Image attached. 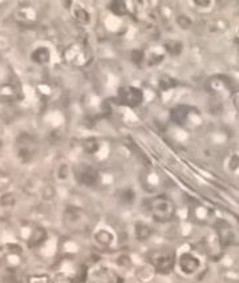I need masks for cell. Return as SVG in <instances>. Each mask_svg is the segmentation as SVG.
I'll list each match as a JSON object with an SVG mask.
<instances>
[{
    "instance_id": "6da1fadb",
    "label": "cell",
    "mask_w": 239,
    "mask_h": 283,
    "mask_svg": "<svg viewBox=\"0 0 239 283\" xmlns=\"http://www.w3.org/2000/svg\"><path fill=\"white\" fill-rule=\"evenodd\" d=\"M203 116L195 106L177 105L171 109V120L183 129H198L203 124Z\"/></svg>"
},
{
    "instance_id": "7a4b0ae2",
    "label": "cell",
    "mask_w": 239,
    "mask_h": 283,
    "mask_svg": "<svg viewBox=\"0 0 239 283\" xmlns=\"http://www.w3.org/2000/svg\"><path fill=\"white\" fill-rule=\"evenodd\" d=\"M150 215L158 222H169L174 218L175 205L166 196H157L150 198L148 202Z\"/></svg>"
},
{
    "instance_id": "3957f363",
    "label": "cell",
    "mask_w": 239,
    "mask_h": 283,
    "mask_svg": "<svg viewBox=\"0 0 239 283\" xmlns=\"http://www.w3.org/2000/svg\"><path fill=\"white\" fill-rule=\"evenodd\" d=\"M117 97L122 105L137 108L144 102L145 94L141 88L134 87V85H124V87L118 88Z\"/></svg>"
},
{
    "instance_id": "277c9868",
    "label": "cell",
    "mask_w": 239,
    "mask_h": 283,
    "mask_svg": "<svg viewBox=\"0 0 239 283\" xmlns=\"http://www.w3.org/2000/svg\"><path fill=\"white\" fill-rule=\"evenodd\" d=\"M73 174L77 178L80 184L85 186H96L101 181V174L95 166L89 165V164H79V165L73 169Z\"/></svg>"
},
{
    "instance_id": "5b68a950",
    "label": "cell",
    "mask_w": 239,
    "mask_h": 283,
    "mask_svg": "<svg viewBox=\"0 0 239 283\" xmlns=\"http://www.w3.org/2000/svg\"><path fill=\"white\" fill-rule=\"evenodd\" d=\"M175 257L170 251H156L150 255V266L161 274H167L174 267Z\"/></svg>"
},
{
    "instance_id": "8992f818",
    "label": "cell",
    "mask_w": 239,
    "mask_h": 283,
    "mask_svg": "<svg viewBox=\"0 0 239 283\" xmlns=\"http://www.w3.org/2000/svg\"><path fill=\"white\" fill-rule=\"evenodd\" d=\"M14 16L18 23L23 24V26H32L38 22L39 12L38 10L30 3L20 4L19 7L16 8L14 12Z\"/></svg>"
},
{
    "instance_id": "52a82bcc",
    "label": "cell",
    "mask_w": 239,
    "mask_h": 283,
    "mask_svg": "<svg viewBox=\"0 0 239 283\" xmlns=\"http://www.w3.org/2000/svg\"><path fill=\"white\" fill-rule=\"evenodd\" d=\"M179 271L185 275H193L201 268V259L193 253H182L177 259Z\"/></svg>"
},
{
    "instance_id": "ba28073f",
    "label": "cell",
    "mask_w": 239,
    "mask_h": 283,
    "mask_svg": "<svg viewBox=\"0 0 239 283\" xmlns=\"http://www.w3.org/2000/svg\"><path fill=\"white\" fill-rule=\"evenodd\" d=\"M64 223L71 229H80L83 227L87 222V215H85V212L81 210L80 208H75V206H71L64 212Z\"/></svg>"
},
{
    "instance_id": "9c48e42d",
    "label": "cell",
    "mask_w": 239,
    "mask_h": 283,
    "mask_svg": "<svg viewBox=\"0 0 239 283\" xmlns=\"http://www.w3.org/2000/svg\"><path fill=\"white\" fill-rule=\"evenodd\" d=\"M30 59L36 65H48L52 61V49L47 44H39L32 48Z\"/></svg>"
},
{
    "instance_id": "30bf717a",
    "label": "cell",
    "mask_w": 239,
    "mask_h": 283,
    "mask_svg": "<svg viewBox=\"0 0 239 283\" xmlns=\"http://www.w3.org/2000/svg\"><path fill=\"white\" fill-rule=\"evenodd\" d=\"M69 12H71L73 20L81 26H89L92 23V14L81 3H77V2L72 3V8L69 10Z\"/></svg>"
},
{
    "instance_id": "8fae6325",
    "label": "cell",
    "mask_w": 239,
    "mask_h": 283,
    "mask_svg": "<svg viewBox=\"0 0 239 283\" xmlns=\"http://www.w3.org/2000/svg\"><path fill=\"white\" fill-rule=\"evenodd\" d=\"M20 96V87L11 80L0 83V98L7 100V101H14Z\"/></svg>"
},
{
    "instance_id": "7c38bea8",
    "label": "cell",
    "mask_w": 239,
    "mask_h": 283,
    "mask_svg": "<svg viewBox=\"0 0 239 283\" xmlns=\"http://www.w3.org/2000/svg\"><path fill=\"white\" fill-rule=\"evenodd\" d=\"M65 60L71 63L73 65H83L84 60H85V55H84V51H81L79 46H69L68 48L65 49Z\"/></svg>"
},
{
    "instance_id": "4fadbf2b",
    "label": "cell",
    "mask_w": 239,
    "mask_h": 283,
    "mask_svg": "<svg viewBox=\"0 0 239 283\" xmlns=\"http://www.w3.org/2000/svg\"><path fill=\"white\" fill-rule=\"evenodd\" d=\"M93 239L97 245L103 246V247H109V246L113 245L114 234L108 229H99L97 231H95Z\"/></svg>"
},
{
    "instance_id": "5bb4252c",
    "label": "cell",
    "mask_w": 239,
    "mask_h": 283,
    "mask_svg": "<svg viewBox=\"0 0 239 283\" xmlns=\"http://www.w3.org/2000/svg\"><path fill=\"white\" fill-rule=\"evenodd\" d=\"M47 238H48V234H47V230L44 227H35L34 230L31 231L30 238H28V246L30 247H38L47 241Z\"/></svg>"
},
{
    "instance_id": "9a60e30c",
    "label": "cell",
    "mask_w": 239,
    "mask_h": 283,
    "mask_svg": "<svg viewBox=\"0 0 239 283\" xmlns=\"http://www.w3.org/2000/svg\"><path fill=\"white\" fill-rule=\"evenodd\" d=\"M165 56H166V53H165L162 47L161 48L159 47H153L148 53H145V61L150 67H154V65H158L159 63H162Z\"/></svg>"
},
{
    "instance_id": "2e32d148",
    "label": "cell",
    "mask_w": 239,
    "mask_h": 283,
    "mask_svg": "<svg viewBox=\"0 0 239 283\" xmlns=\"http://www.w3.org/2000/svg\"><path fill=\"white\" fill-rule=\"evenodd\" d=\"M163 51L166 55H170V56H179L181 53L183 52V43L181 40H167L165 44H163Z\"/></svg>"
},
{
    "instance_id": "e0dca14e",
    "label": "cell",
    "mask_w": 239,
    "mask_h": 283,
    "mask_svg": "<svg viewBox=\"0 0 239 283\" xmlns=\"http://www.w3.org/2000/svg\"><path fill=\"white\" fill-rule=\"evenodd\" d=\"M152 234V229L144 222L136 223V237L138 241H146Z\"/></svg>"
},
{
    "instance_id": "ac0fdd59",
    "label": "cell",
    "mask_w": 239,
    "mask_h": 283,
    "mask_svg": "<svg viewBox=\"0 0 239 283\" xmlns=\"http://www.w3.org/2000/svg\"><path fill=\"white\" fill-rule=\"evenodd\" d=\"M118 197H120V201L124 202V204H132L134 198H136V193H134L133 189L125 188L118 190Z\"/></svg>"
},
{
    "instance_id": "d6986e66",
    "label": "cell",
    "mask_w": 239,
    "mask_h": 283,
    "mask_svg": "<svg viewBox=\"0 0 239 283\" xmlns=\"http://www.w3.org/2000/svg\"><path fill=\"white\" fill-rule=\"evenodd\" d=\"M71 173H72V169H71V166H69L68 163H61L56 170V176L60 181L67 180V178L71 176Z\"/></svg>"
},
{
    "instance_id": "ffe728a7",
    "label": "cell",
    "mask_w": 239,
    "mask_h": 283,
    "mask_svg": "<svg viewBox=\"0 0 239 283\" xmlns=\"http://www.w3.org/2000/svg\"><path fill=\"white\" fill-rule=\"evenodd\" d=\"M15 204H16V198L14 193L6 192L0 196V205H2L3 208H11V206H14Z\"/></svg>"
},
{
    "instance_id": "44dd1931",
    "label": "cell",
    "mask_w": 239,
    "mask_h": 283,
    "mask_svg": "<svg viewBox=\"0 0 239 283\" xmlns=\"http://www.w3.org/2000/svg\"><path fill=\"white\" fill-rule=\"evenodd\" d=\"M175 23H177V26L181 28V30L186 31L189 30L190 27H191V24H193V20L190 19L189 16L183 15V14H181V15L177 16V19H175Z\"/></svg>"
},
{
    "instance_id": "7402d4cb",
    "label": "cell",
    "mask_w": 239,
    "mask_h": 283,
    "mask_svg": "<svg viewBox=\"0 0 239 283\" xmlns=\"http://www.w3.org/2000/svg\"><path fill=\"white\" fill-rule=\"evenodd\" d=\"M191 4V7L197 8L198 12H210V10L211 8H214V6H215V3L214 2H193Z\"/></svg>"
},
{
    "instance_id": "603a6c76",
    "label": "cell",
    "mask_w": 239,
    "mask_h": 283,
    "mask_svg": "<svg viewBox=\"0 0 239 283\" xmlns=\"http://www.w3.org/2000/svg\"><path fill=\"white\" fill-rule=\"evenodd\" d=\"M12 178L8 176L7 173H0V193L3 194L8 190V188L11 186Z\"/></svg>"
},
{
    "instance_id": "cb8c5ba5",
    "label": "cell",
    "mask_w": 239,
    "mask_h": 283,
    "mask_svg": "<svg viewBox=\"0 0 239 283\" xmlns=\"http://www.w3.org/2000/svg\"><path fill=\"white\" fill-rule=\"evenodd\" d=\"M28 283H52V279L47 274H36L28 278Z\"/></svg>"
},
{
    "instance_id": "d4e9b609",
    "label": "cell",
    "mask_w": 239,
    "mask_h": 283,
    "mask_svg": "<svg viewBox=\"0 0 239 283\" xmlns=\"http://www.w3.org/2000/svg\"><path fill=\"white\" fill-rule=\"evenodd\" d=\"M52 283H84L80 278H72L68 275H57Z\"/></svg>"
},
{
    "instance_id": "484cf974",
    "label": "cell",
    "mask_w": 239,
    "mask_h": 283,
    "mask_svg": "<svg viewBox=\"0 0 239 283\" xmlns=\"http://www.w3.org/2000/svg\"><path fill=\"white\" fill-rule=\"evenodd\" d=\"M3 148H4V137H3V134L0 133V151H2Z\"/></svg>"
}]
</instances>
